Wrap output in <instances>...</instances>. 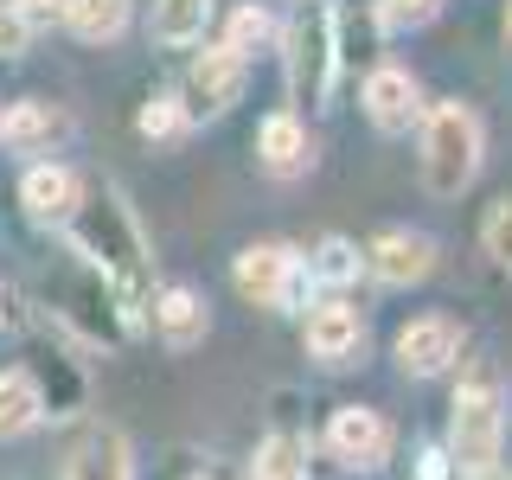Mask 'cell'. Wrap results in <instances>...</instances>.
Segmentation results:
<instances>
[{
	"label": "cell",
	"mask_w": 512,
	"mask_h": 480,
	"mask_svg": "<svg viewBox=\"0 0 512 480\" xmlns=\"http://www.w3.org/2000/svg\"><path fill=\"white\" fill-rule=\"evenodd\" d=\"M45 416V391H39V378L32 372H0V436H26L32 423Z\"/></svg>",
	"instance_id": "cell-18"
},
{
	"label": "cell",
	"mask_w": 512,
	"mask_h": 480,
	"mask_svg": "<svg viewBox=\"0 0 512 480\" xmlns=\"http://www.w3.org/2000/svg\"><path fill=\"white\" fill-rule=\"evenodd\" d=\"M154 333H160V346L167 352H192L205 340V327H212V314H205V301L192 295V288L180 282H167V288H154Z\"/></svg>",
	"instance_id": "cell-14"
},
{
	"label": "cell",
	"mask_w": 512,
	"mask_h": 480,
	"mask_svg": "<svg viewBox=\"0 0 512 480\" xmlns=\"http://www.w3.org/2000/svg\"><path fill=\"white\" fill-rule=\"evenodd\" d=\"M64 231H71L77 256H84L96 276L122 295V308L141 314L148 282H154V250H148V231L135 224V212H128L122 192L109 186V180H84V192H77V212L64 218Z\"/></svg>",
	"instance_id": "cell-1"
},
{
	"label": "cell",
	"mask_w": 512,
	"mask_h": 480,
	"mask_svg": "<svg viewBox=\"0 0 512 480\" xmlns=\"http://www.w3.org/2000/svg\"><path fill=\"white\" fill-rule=\"evenodd\" d=\"M442 13V0H378V20L391 26V32H416V26H429Z\"/></svg>",
	"instance_id": "cell-24"
},
{
	"label": "cell",
	"mask_w": 512,
	"mask_h": 480,
	"mask_svg": "<svg viewBox=\"0 0 512 480\" xmlns=\"http://www.w3.org/2000/svg\"><path fill=\"white\" fill-rule=\"evenodd\" d=\"M256 160H263V173H276V180H295V173L314 167L308 128H301L295 109H276V116H263V128H256Z\"/></svg>",
	"instance_id": "cell-13"
},
{
	"label": "cell",
	"mask_w": 512,
	"mask_h": 480,
	"mask_svg": "<svg viewBox=\"0 0 512 480\" xmlns=\"http://www.w3.org/2000/svg\"><path fill=\"white\" fill-rule=\"evenodd\" d=\"M212 7L218 0H154V13H148V32H154V45H199L205 39V26H212Z\"/></svg>",
	"instance_id": "cell-16"
},
{
	"label": "cell",
	"mask_w": 512,
	"mask_h": 480,
	"mask_svg": "<svg viewBox=\"0 0 512 480\" xmlns=\"http://www.w3.org/2000/svg\"><path fill=\"white\" fill-rule=\"evenodd\" d=\"M480 250H487L500 269H512V192L487 205V218H480Z\"/></svg>",
	"instance_id": "cell-22"
},
{
	"label": "cell",
	"mask_w": 512,
	"mask_h": 480,
	"mask_svg": "<svg viewBox=\"0 0 512 480\" xmlns=\"http://www.w3.org/2000/svg\"><path fill=\"white\" fill-rule=\"evenodd\" d=\"M301 346H308L320 365L359 359V346H365V320H359V308H346V301H320V308L308 314V327H301Z\"/></svg>",
	"instance_id": "cell-11"
},
{
	"label": "cell",
	"mask_w": 512,
	"mask_h": 480,
	"mask_svg": "<svg viewBox=\"0 0 512 480\" xmlns=\"http://www.w3.org/2000/svg\"><path fill=\"white\" fill-rule=\"evenodd\" d=\"M282 71L288 96L301 109L333 103V77H340V0H301L295 20L282 26Z\"/></svg>",
	"instance_id": "cell-2"
},
{
	"label": "cell",
	"mask_w": 512,
	"mask_h": 480,
	"mask_svg": "<svg viewBox=\"0 0 512 480\" xmlns=\"http://www.w3.org/2000/svg\"><path fill=\"white\" fill-rule=\"evenodd\" d=\"M64 135H71V116L52 109L45 96H26V103H13L7 116H0V141L20 148V154H52Z\"/></svg>",
	"instance_id": "cell-15"
},
{
	"label": "cell",
	"mask_w": 512,
	"mask_h": 480,
	"mask_svg": "<svg viewBox=\"0 0 512 480\" xmlns=\"http://www.w3.org/2000/svg\"><path fill=\"white\" fill-rule=\"evenodd\" d=\"M429 269H436V237H423V231H384L365 244V276L384 288H410Z\"/></svg>",
	"instance_id": "cell-8"
},
{
	"label": "cell",
	"mask_w": 512,
	"mask_h": 480,
	"mask_svg": "<svg viewBox=\"0 0 512 480\" xmlns=\"http://www.w3.org/2000/svg\"><path fill=\"white\" fill-rule=\"evenodd\" d=\"M301 269H308V282H320V288H346L365 269V250H352L346 237H320V250Z\"/></svg>",
	"instance_id": "cell-21"
},
{
	"label": "cell",
	"mask_w": 512,
	"mask_h": 480,
	"mask_svg": "<svg viewBox=\"0 0 512 480\" xmlns=\"http://www.w3.org/2000/svg\"><path fill=\"white\" fill-rule=\"evenodd\" d=\"M231 282L256 308H295L301 288H308V269H301V256L288 244H244L231 263Z\"/></svg>",
	"instance_id": "cell-5"
},
{
	"label": "cell",
	"mask_w": 512,
	"mask_h": 480,
	"mask_svg": "<svg viewBox=\"0 0 512 480\" xmlns=\"http://www.w3.org/2000/svg\"><path fill=\"white\" fill-rule=\"evenodd\" d=\"M461 359V327L448 314H416L404 333H397V365L410 378H436Z\"/></svg>",
	"instance_id": "cell-9"
},
{
	"label": "cell",
	"mask_w": 512,
	"mask_h": 480,
	"mask_svg": "<svg viewBox=\"0 0 512 480\" xmlns=\"http://www.w3.org/2000/svg\"><path fill=\"white\" fill-rule=\"evenodd\" d=\"M327 442L346 468H384V455H391V423L365 404H340L333 423H327Z\"/></svg>",
	"instance_id": "cell-10"
},
{
	"label": "cell",
	"mask_w": 512,
	"mask_h": 480,
	"mask_svg": "<svg viewBox=\"0 0 512 480\" xmlns=\"http://www.w3.org/2000/svg\"><path fill=\"white\" fill-rule=\"evenodd\" d=\"M135 128H141L148 141H173V135L186 128V103H180V96H154V103H141Z\"/></svg>",
	"instance_id": "cell-23"
},
{
	"label": "cell",
	"mask_w": 512,
	"mask_h": 480,
	"mask_svg": "<svg viewBox=\"0 0 512 480\" xmlns=\"http://www.w3.org/2000/svg\"><path fill=\"white\" fill-rule=\"evenodd\" d=\"M365 116H372L378 135H410L423 122V90H416V77L404 64H378L365 77Z\"/></svg>",
	"instance_id": "cell-7"
},
{
	"label": "cell",
	"mask_w": 512,
	"mask_h": 480,
	"mask_svg": "<svg viewBox=\"0 0 512 480\" xmlns=\"http://www.w3.org/2000/svg\"><path fill=\"white\" fill-rule=\"evenodd\" d=\"M500 442H506V391L487 372H468L455 391V416H448V455L468 480H480L500 468Z\"/></svg>",
	"instance_id": "cell-4"
},
{
	"label": "cell",
	"mask_w": 512,
	"mask_h": 480,
	"mask_svg": "<svg viewBox=\"0 0 512 480\" xmlns=\"http://www.w3.org/2000/svg\"><path fill=\"white\" fill-rule=\"evenodd\" d=\"M64 26L84 45H109L128 26V0H64Z\"/></svg>",
	"instance_id": "cell-19"
},
{
	"label": "cell",
	"mask_w": 512,
	"mask_h": 480,
	"mask_svg": "<svg viewBox=\"0 0 512 480\" xmlns=\"http://www.w3.org/2000/svg\"><path fill=\"white\" fill-rule=\"evenodd\" d=\"M250 480H308V442L288 436V429H276V436L256 448Z\"/></svg>",
	"instance_id": "cell-20"
},
{
	"label": "cell",
	"mask_w": 512,
	"mask_h": 480,
	"mask_svg": "<svg viewBox=\"0 0 512 480\" xmlns=\"http://www.w3.org/2000/svg\"><path fill=\"white\" fill-rule=\"evenodd\" d=\"M26 32H32V26L7 7V0H0V58H20V52H26Z\"/></svg>",
	"instance_id": "cell-26"
},
{
	"label": "cell",
	"mask_w": 512,
	"mask_h": 480,
	"mask_svg": "<svg viewBox=\"0 0 512 480\" xmlns=\"http://www.w3.org/2000/svg\"><path fill=\"white\" fill-rule=\"evenodd\" d=\"M237 90H244V58H237L231 45H205L186 71V96H180L186 122L192 116H224V109L237 103Z\"/></svg>",
	"instance_id": "cell-6"
},
{
	"label": "cell",
	"mask_w": 512,
	"mask_h": 480,
	"mask_svg": "<svg viewBox=\"0 0 512 480\" xmlns=\"http://www.w3.org/2000/svg\"><path fill=\"white\" fill-rule=\"evenodd\" d=\"M263 39H269V13H263V7H237V13H231V39H224V45H231L237 58H250Z\"/></svg>",
	"instance_id": "cell-25"
},
{
	"label": "cell",
	"mask_w": 512,
	"mask_h": 480,
	"mask_svg": "<svg viewBox=\"0 0 512 480\" xmlns=\"http://www.w3.org/2000/svg\"><path fill=\"white\" fill-rule=\"evenodd\" d=\"M13 13H20L26 26H52V20H64V0H7Z\"/></svg>",
	"instance_id": "cell-27"
},
{
	"label": "cell",
	"mask_w": 512,
	"mask_h": 480,
	"mask_svg": "<svg viewBox=\"0 0 512 480\" xmlns=\"http://www.w3.org/2000/svg\"><path fill=\"white\" fill-rule=\"evenodd\" d=\"M480 480H500V474H480Z\"/></svg>",
	"instance_id": "cell-29"
},
{
	"label": "cell",
	"mask_w": 512,
	"mask_h": 480,
	"mask_svg": "<svg viewBox=\"0 0 512 480\" xmlns=\"http://www.w3.org/2000/svg\"><path fill=\"white\" fill-rule=\"evenodd\" d=\"M64 480H135V461H128L122 429H96V436L77 448V461L64 468Z\"/></svg>",
	"instance_id": "cell-17"
},
{
	"label": "cell",
	"mask_w": 512,
	"mask_h": 480,
	"mask_svg": "<svg viewBox=\"0 0 512 480\" xmlns=\"http://www.w3.org/2000/svg\"><path fill=\"white\" fill-rule=\"evenodd\" d=\"M506 45H512V7H506Z\"/></svg>",
	"instance_id": "cell-28"
},
{
	"label": "cell",
	"mask_w": 512,
	"mask_h": 480,
	"mask_svg": "<svg viewBox=\"0 0 512 480\" xmlns=\"http://www.w3.org/2000/svg\"><path fill=\"white\" fill-rule=\"evenodd\" d=\"M416 148H423V186L436 199H461L480 180V154H487V135H480V116L468 103H436L416 122Z\"/></svg>",
	"instance_id": "cell-3"
},
{
	"label": "cell",
	"mask_w": 512,
	"mask_h": 480,
	"mask_svg": "<svg viewBox=\"0 0 512 480\" xmlns=\"http://www.w3.org/2000/svg\"><path fill=\"white\" fill-rule=\"evenodd\" d=\"M77 192H84V180H77L71 167L39 160V167H26V180H20V205H26L32 224H64L77 212Z\"/></svg>",
	"instance_id": "cell-12"
}]
</instances>
